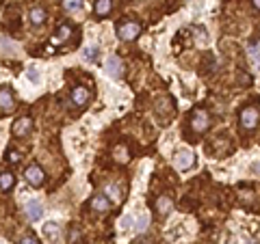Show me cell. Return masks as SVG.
Returning <instances> with one entry per match:
<instances>
[{
    "instance_id": "4",
    "label": "cell",
    "mask_w": 260,
    "mask_h": 244,
    "mask_svg": "<svg viewBox=\"0 0 260 244\" xmlns=\"http://www.w3.org/2000/svg\"><path fill=\"white\" fill-rule=\"evenodd\" d=\"M210 126V117H208V112L206 110H195V115L191 119V128H193V132H206Z\"/></svg>"
},
{
    "instance_id": "25",
    "label": "cell",
    "mask_w": 260,
    "mask_h": 244,
    "mask_svg": "<svg viewBox=\"0 0 260 244\" xmlns=\"http://www.w3.org/2000/svg\"><path fill=\"white\" fill-rule=\"evenodd\" d=\"M7 160H9V162H13V164H17V162H20V153H17V151H7Z\"/></svg>"
},
{
    "instance_id": "10",
    "label": "cell",
    "mask_w": 260,
    "mask_h": 244,
    "mask_svg": "<svg viewBox=\"0 0 260 244\" xmlns=\"http://www.w3.org/2000/svg\"><path fill=\"white\" fill-rule=\"evenodd\" d=\"M87 99H89V91H87L85 87H76L74 91H72V102H74L76 106L87 104Z\"/></svg>"
},
{
    "instance_id": "5",
    "label": "cell",
    "mask_w": 260,
    "mask_h": 244,
    "mask_svg": "<svg viewBox=\"0 0 260 244\" xmlns=\"http://www.w3.org/2000/svg\"><path fill=\"white\" fill-rule=\"evenodd\" d=\"M122 71H124V65H122V58L117 54H111L106 58V74L111 76V78L120 80L122 78Z\"/></svg>"
},
{
    "instance_id": "15",
    "label": "cell",
    "mask_w": 260,
    "mask_h": 244,
    "mask_svg": "<svg viewBox=\"0 0 260 244\" xmlns=\"http://www.w3.org/2000/svg\"><path fill=\"white\" fill-rule=\"evenodd\" d=\"M28 20H31V24H35V26H41V24L46 22V11L44 9H31V13H28Z\"/></svg>"
},
{
    "instance_id": "14",
    "label": "cell",
    "mask_w": 260,
    "mask_h": 244,
    "mask_svg": "<svg viewBox=\"0 0 260 244\" xmlns=\"http://www.w3.org/2000/svg\"><path fill=\"white\" fill-rule=\"evenodd\" d=\"M156 207H158V212H161L163 216H169L171 210H174V201H171L169 197H161L156 201Z\"/></svg>"
},
{
    "instance_id": "23",
    "label": "cell",
    "mask_w": 260,
    "mask_h": 244,
    "mask_svg": "<svg viewBox=\"0 0 260 244\" xmlns=\"http://www.w3.org/2000/svg\"><path fill=\"white\" fill-rule=\"evenodd\" d=\"M250 58L256 65H260V46H256V44L250 46Z\"/></svg>"
},
{
    "instance_id": "18",
    "label": "cell",
    "mask_w": 260,
    "mask_h": 244,
    "mask_svg": "<svg viewBox=\"0 0 260 244\" xmlns=\"http://www.w3.org/2000/svg\"><path fill=\"white\" fill-rule=\"evenodd\" d=\"M17 46L13 44V41H9L7 37H0V52L2 54H15Z\"/></svg>"
},
{
    "instance_id": "17",
    "label": "cell",
    "mask_w": 260,
    "mask_h": 244,
    "mask_svg": "<svg viewBox=\"0 0 260 244\" xmlns=\"http://www.w3.org/2000/svg\"><path fill=\"white\" fill-rule=\"evenodd\" d=\"M13 184H15V177H13V173H0V190H11L13 188Z\"/></svg>"
},
{
    "instance_id": "20",
    "label": "cell",
    "mask_w": 260,
    "mask_h": 244,
    "mask_svg": "<svg viewBox=\"0 0 260 244\" xmlns=\"http://www.w3.org/2000/svg\"><path fill=\"white\" fill-rule=\"evenodd\" d=\"M26 78L33 82V85H39V80H41V76H39V71H37V67L35 65H31V67L26 69Z\"/></svg>"
},
{
    "instance_id": "24",
    "label": "cell",
    "mask_w": 260,
    "mask_h": 244,
    "mask_svg": "<svg viewBox=\"0 0 260 244\" xmlns=\"http://www.w3.org/2000/svg\"><path fill=\"white\" fill-rule=\"evenodd\" d=\"M147 221H150V218H147V214H141V218H139V223H137V231H143L147 227Z\"/></svg>"
},
{
    "instance_id": "2",
    "label": "cell",
    "mask_w": 260,
    "mask_h": 244,
    "mask_svg": "<svg viewBox=\"0 0 260 244\" xmlns=\"http://www.w3.org/2000/svg\"><path fill=\"white\" fill-rule=\"evenodd\" d=\"M174 164H176V169H178V171H189V169H193V164H195L193 151H189V149L178 151V153H176V158H174Z\"/></svg>"
},
{
    "instance_id": "1",
    "label": "cell",
    "mask_w": 260,
    "mask_h": 244,
    "mask_svg": "<svg viewBox=\"0 0 260 244\" xmlns=\"http://www.w3.org/2000/svg\"><path fill=\"white\" fill-rule=\"evenodd\" d=\"M258 121H260V110L256 106H247V108L241 110V126L245 130H254L258 126Z\"/></svg>"
},
{
    "instance_id": "19",
    "label": "cell",
    "mask_w": 260,
    "mask_h": 244,
    "mask_svg": "<svg viewBox=\"0 0 260 244\" xmlns=\"http://www.w3.org/2000/svg\"><path fill=\"white\" fill-rule=\"evenodd\" d=\"M69 35H72V28H69L67 24H61V26L57 28V41H65V39H69Z\"/></svg>"
},
{
    "instance_id": "11",
    "label": "cell",
    "mask_w": 260,
    "mask_h": 244,
    "mask_svg": "<svg viewBox=\"0 0 260 244\" xmlns=\"http://www.w3.org/2000/svg\"><path fill=\"white\" fill-rule=\"evenodd\" d=\"M44 238H48L50 242H59V225L55 221H50V223H46L44 225Z\"/></svg>"
},
{
    "instance_id": "26",
    "label": "cell",
    "mask_w": 260,
    "mask_h": 244,
    "mask_svg": "<svg viewBox=\"0 0 260 244\" xmlns=\"http://www.w3.org/2000/svg\"><path fill=\"white\" fill-rule=\"evenodd\" d=\"M20 244H39V242L35 240L33 236H24V238H22V240H20Z\"/></svg>"
},
{
    "instance_id": "6",
    "label": "cell",
    "mask_w": 260,
    "mask_h": 244,
    "mask_svg": "<svg viewBox=\"0 0 260 244\" xmlns=\"http://www.w3.org/2000/svg\"><path fill=\"white\" fill-rule=\"evenodd\" d=\"M24 177H26V182L31 184V186H35V188H37V186H41V184H44V180H46L44 171H41L37 164H31V166H28V169H26V175H24Z\"/></svg>"
},
{
    "instance_id": "28",
    "label": "cell",
    "mask_w": 260,
    "mask_h": 244,
    "mask_svg": "<svg viewBox=\"0 0 260 244\" xmlns=\"http://www.w3.org/2000/svg\"><path fill=\"white\" fill-rule=\"evenodd\" d=\"M252 4H254V7H256L258 11H260V0H252Z\"/></svg>"
},
{
    "instance_id": "13",
    "label": "cell",
    "mask_w": 260,
    "mask_h": 244,
    "mask_svg": "<svg viewBox=\"0 0 260 244\" xmlns=\"http://www.w3.org/2000/svg\"><path fill=\"white\" fill-rule=\"evenodd\" d=\"M0 108L2 110H13V95L7 89H0Z\"/></svg>"
},
{
    "instance_id": "12",
    "label": "cell",
    "mask_w": 260,
    "mask_h": 244,
    "mask_svg": "<svg viewBox=\"0 0 260 244\" xmlns=\"http://www.w3.org/2000/svg\"><path fill=\"white\" fill-rule=\"evenodd\" d=\"M91 207L96 212H109L111 203H109V199H106V197H102V195H96V197L91 199Z\"/></svg>"
},
{
    "instance_id": "8",
    "label": "cell",
    "mask_w": 260,
    "mask_h": 244,
    "mask_svg": "<svg viewBox=\"0 0 260 244\" xmlns=\"http://www.w3.org/2000/svg\"><path fill=\"white\" fill-rule=\"evenodd\" d=\"M31 128H33V121L28 117H22V119H17V121L13 123V134L15 136H26L28 132H31Z\"/></svg>"
},
{
    "instance_id": "22",
    "label": "cell",
    "mask_w": 260,
    "mask_h": 244,
    "mask_svg": "<svg viewBox=\"0 0 260 244\" xmlns=\"http://www.w3.org/2000/svg\"><path fill=\"white\" fill-rule=\"evenodd\" d=\"M104 193H106V197H109V199L120 201V188H117V186H106Z\"/></svg>"
},
{
    "instance_id": "27",
    "label": "cell",
    "mask_w": 260,
    "mask_h": 244,
    "mask_svg": "<svg viewBox=\"0 0 260 244\" xmlns=\"http://www.w3.org/2000/svg\"><path fill=\"white\" fill-rule=\"evenodd\" d=\"M252 173L260 175V160H258V162H252Z\"/></svg>"
},
{
    "instance_id": "7",
    "label": "cell",
    "mask_w": 260,
    "mask_h": 244,
    "mask_svg": "<svg viewBox=\"0 0 260 244\" xmlns=\"http://www.w3.org/2000/svg\"><path fill=\"white\" fill-rule=\"evenodd\" d=\"M41 216H44V207H41V203L37 199H31L26 203V218L35 223V221H39Z\"/></svg>"
},
{
    "instance_id": "16",
    "label": "cell",
    "mask_w": 260,
    "mask_h": 244,
    "mask_svg": "<svg viewBox=\"0 0 260 244\" xmlns=\"http://www.w3.org/2000/svg\"><path fill=\"white\" fill-rule=\"evenodd\" d=\"M98 54H100V48L98 46H87L85 50H82V58H85L87 63L98 61Z\"/></svg>"
},
{
    "instance_id": "21",
    "label": "cell",
    "mask_w": 260,
    "mask_h": 244,
    "mask_svg": "<svg viewBox=\"0 0 260 244\" xmlns=\"http://www.w3.org/2000/svg\"><path fill=\"white\" fill-rule=\"evenodd\" d=\"M80 7H82V0H63L65 11H78Z\"/></svg>"
},
{
    "instance_id": "9",
    "label": "cell",
    "mask_w": 260,
    "mask_h": 244,
    "mask_svg": "<svg viewBox=\"0 0 260 244\" xmlns=\"http://www.w3.org/2000/svg\"><path fill=\"white\" fill-rule=\"evenodd\" d=\"M111 9H113V0H96V4H93V11H96V15H100V17L109 15Z\"/></svg>"
},
{
    "instance_id": "3",
    "label": "cell",
    "mask_w": 260,
    "mask_h": 244,
    "mask_svg": "<svg viewBox=\"0 0 260 244\" xmlns=\"http://www.w3.org/2000/svg\"><path fill=\"white\" fill-rule=\"evenodd\" d=\"M139 33H141V26H139V24H134V22H124V24L117 26V37L124 39V41L134 39Z\"/></svg>"
},
{
    "instance_id": "29",
    "label": "cell",
    "mask_w": 260,
    "mask_h": 244,
    "mask_svg": "<svg viewBox=\"0 0 260 244\" xmlns=\"http://www.w3.org/2000/svg\"><path fill=\"white\" fill-rule=\"evenodd\" d=\"M247 244H258V242H256V240H250V242H247Z\"/></svg>"
}]
</instances>
